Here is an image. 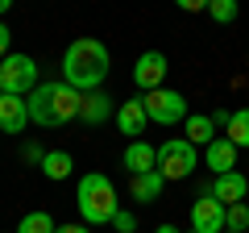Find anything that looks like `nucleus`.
Segmentation results:
<instances>
[{
    "instance_id": "8",
    "label": "nucleus",
    "mask_w": 249,
    "mask_h": 233,
    "mask_svg": "<svg viewBox=\"0 0 249 233\" xmlns=\"http://www.w3.org/2000/svg\"><path fill=\"white\" fill-rule=\"evenodd\" d=\"M162 79H166V54L162 50H145L142 58L133 63V83L150 96V92L162 88Z\"/></svg>"
},
{
    "instance_id": "15",
    "label": "nucleus",
    "mask_w": 249,
    "mask_h": 233,
    "mask_svg": "<svg viewBox=\"0 0 249 233\" xmlns=\"http://www.w3.org/2000/svg\"><path fill=\"white\" fill-rule=\"evenodd\" d=\"M162 188H166V179H162L158 171H145V175H133V183H129L133 200H142V204H154V200L162 196Z\"/></svg>"
},
{
    "instance_id": "9",
    "label": "nucleus",
    "mask_w": 249,
    "mask_h": 233,
    "mask_svg": "<svg viewBox=\"0 0 249 233\" xmlns=\"http://www.w3.org/2000/svg\"><path fill=\"white\" fill-rule=\"evenodd\" d=\"M245 192H249V179H245V175H237V171H229V175H216V179H212L208 196L220 200L224 208H232V204H245Z\"/></svg>"
},
{
    "instance_id": "13",
    "label": "nucleus",
    "mask_w": 249,
    "mask_h": 233,
    "mask_svg": "<svg viewBox=\"0 0 249 233\" xmlns=\"http://www.w3.org/2000/svg\"><path fill=\"white\" fill-rule=\"evenodd\" d=\"M183 137H187L191 146H204V150H208V146L216 142V125H212V116H199V113H191V116L183 121Z\"/></svg>"
},
{
    "instance_id": "20",
    "label": "nucleus",
    "mask_w": 249,
    "mask_h": 233,
    "mask_svg": "<svg viewBox=\"0 0 249 233\" xmlns=\"http://www.w3.org/2000/svg\"><path fill=\"white\" fill-rule=\"evenodd\" d=\"M224 229L229 233H249V204H232L224 216Z\"/></svg>"
},
{
    "instance_id": "10",
    "label": "nucleus",
    "mask_w": 249,
    "mask_h": 233,
    "mask_svg": "<svg viewBox=\"0 0 249 233\" xmlns=\"http://www.w3.org/2000/svg\"><path fill=\"white\" fill-rule=\"evenodd\" d=\"M124 171L129 175H145V171H158V146H150L145 137L124 146Z\"/></svg>"
},
{
    "instance_id": "19",
    "label": "nucleus",
    "mask_w": 249,
    "mask_h": 233,
    "mask_svg": "<svg viewBox=\"0 0 249 233\" xmlns=\"http://www.w3.org/2000/svg\"><path fill=\"white\" fill-rule=\"evenodd\" d=\"M17 233H58V225L50 221V213H25L17 225Z\"/></svg>"
},
{
    "instance_id": "12",
    "label": "nucleus",
    "mask_w": 249,
    "mask_h": 233,
    "mask_svg": "<svg viewBox=\"0 0 249 233\" xmlns=\"http://www.w3.org/2000/svg\"><path fill=\"white\" fill-rule=\"evenodd\" d=\"M25 125H29L25 96H4V92H0V129H4V134H21Z\"/></svg>"
},
{
    "instance_id": "17",
    "label": "nucleus",
    "mask_w": 249,
    "mask_h": 233,
    "mask_svg": "<svg viewBox=\"0 0 249 233\" xmlns=\"http://www.w3.org/2000/svg\"><path fill=\"white\" fill-rule=\"evenodd\" d=\"M108 113H112V104H108L104 92H88V96H83V108H79V121H88V125H100Z\"/></svg>"
},
{
    "instance_id": "26",
    "label": "nucleus",
    "mask_w": 249,
    "mask_h": 233,
    "mask_svg": "<svg viewBox=\"0 0 249 233\" xmlns=\"http://www.w3.org/2000/svg\"><path fill=\"white\" fill-rule=\"evenodd\" d=\"M25 158H29V162H42V158H46V154H42V150H37V146H25Z\"/></svg>"
},
{
    "instance_id": "23",
    "label": "nucleus",
    "mask_w": 249,
    "mask_h": 233,
    "mask_svg": "<svg viewBox=\"0 0 249 233\" xmlns=\"http://www.w3.org/2000/svg\"><path fill=\"white\" fill-rule=\"evenodd\" d=\"M208 116H212V125H224V129H229V121H232L229 108H216V113H208Z\"/></svg>"
},
{
    "instance_id": "1",
    "label": "nucleus",
    "mask_w": 249,
    "mask_h": 233,
    "mask_svg": "<svg viewBox=\"0 0 249 233\" xmlns=\"http://www.w3.org/2000/svg\"><path fill=\"white\" fill-rule=\"evenodd\" d=\"M108 67H112V54L96 38H79V42H71L67 54H62V79H67V88L83 92V96L88 92H100V83L108 79Z\"/></svg>"
},
{
    "instance_id": "11",
    "label": "nucleus",
    "mask_w": 249,
    "mask_h": 233,
    "mask_svg": "<svg viewBox=\"0 0 249 233\" xmlns=\"http://www.w3.org/2000/svg\"><path fill=\"white\" fill-rule=\"evenodd\" d=\"M145 125H150V116H145L142 96H137V100H124V104L116 108V129H121V134H129L133 142L145 134Z\"/></svg>"
},
{
    "instance_id": "6",
    "label": "nucleus",
    "mask_w": 249,
    "mask_h": 233,
    "mask_svg": "<svg viewBox=\"0 0 249 233\" xmlns=\"http://www.w3.org/2000/svg\"><path fill=\"white\" fill-rule=\"evenodd\" d=\"M142 104H145V116L150 121H158V125H178V121H187V96L183 92H166V88H158V92H150V96H142Z\"/></svg>"
},
{
    "instance_id": "2",
    "label": "nucleus",
    "mask_w": 249,
    "mask_h": 233,
    "mask_svg": "<svg viewBox=\"0 0 249 233\" xmlns=\"http://www.w3.org/2000/svg\"><path fill=\"white\" fill-rule=\"evenodd\" d=\"M25 104H29V121H34V125H42V129H62L67 121H75V116H79L83 92L67 88V83L42 79V83L25 96Z\"/></svg>"
},
{
    "instance_id": "16",
    "label": "nucleus",
    "mask_w": 249,
    "mask_h": 233,
    "mask_svg": "<svg viewBox=\"0 0 249 233\" xmlns=\"http://www.w3.org/2000/svg\"><path fill=\"white\" fill-rule=\"evenodd\" d=\"M71 171H75V158L67 150H46V158H42V175H46V179L58 183V179H67Z\"/></svg>"
},
{
    "instance_id": "5",
    "label": "nucleus",
    "mask_w": 249,
    "mask_h": 233,
    "mask_svg": "<svg viewBox=\"0 0 249 233\" xmlns=\"http://www.w3.org/2000/svg\"><path fill=\"white\" fill-rule=\"evenodd\" d=\"M37 88V63L29 54H9L0 63V92L4 96H29Z\"/></svg>"
},
{
    "instance_id": "4",
    "label": "nucleus",
    "mask_w": 249,
    "mask_h": 233,
    "mask_svg": "<svg viewBox=\"0 0 249 233\" xmlns=\"http://www.w3.org/2000/svg\"><path fill=\"white\" fill-rule=\"evenodd\" d=\"M196 150H199V146H191L187 137H170V142H162L158 146V175L166 183L170 179H187V175L199 167Z\"/></svg>"
},
{
    "instance_id": "14",
    "label": "nucleus",
    "mask_w": 249,
    "mask_h": 233,
    "mask_svg": "<svg viewBox=\"0 0 249 233\" xmlns=\"http://www.w3.org/2000/svg\"><path fill=\"white\" fill-rule=\"evenodd\" d=\"M208 167H212L216 175H229V171L237 167V146H232L229 137H216V142L208 146Z\"/></svg>"
},
{
    "instance_id": "28",
    "label": "nucleus",
    "mask_w": 249,
    "mask_h": 233,
    "mask_svg": "<svg viewBox=\"0 0 249 233\" xmlns=\"http://www.w3.org/2000/svg\"><path fill=\"white\" fill-rule=\"evenodd\" d=\"M0 13H9V0H0Z\"/></svg>"
},
{
    "instance_id": "30",
    "label": "nucleus",
    "mask_w": 249,
    "mask_h": 233,
    "mask_svg": "<svg viewBox=\"0 0 249 233\" xmlns=\"http://www.w3.org/2000/svg\"><path fill=\"white\" fill-rule=\"evenodd\" d=\"M224 233H229V229H224Z\"/></svg>"
},
{
    "instance_id": "24",
    "label": "nucleus",
    "mask_w": 249,
    "mask_h": 233,
    "mask_svg": "<svg viewBox=\"0 0 249 233\" xmlns=\"http://www.w3.org/2000/svg\"><path fill=\"white\" fill-rule=\"evenodd\" d=\"M9 25H0V63H4V58H9Z\"/></svg>"
},
{
    "instance_id": "7",
    "label": "nucleus",
    "mask_w": 249,
    "mask_h": 233,
    "mask_svg": "<svg viewBox=\"0 0 249 233\" xmlns=\"http://www.w3.org/2000/svg\"><path fill=\"white\" fill-rule=\"evenodd\" d=\"M224 216H229V208L212 200L204 188V196L191 204V233H224Z\"/></svg>"
},
{
    "instance_id": "22",
    "label": "nucleus",
    "mask_w": 249,
    "mask_h": 233,
    "mask_svg": "<svg viewBox=\"0 0 249 233\" xmlns=\"http://www.w3.org/2000/svg\"><path fill=\"white\" fill-rule=\"evenodd\" d=\"M133 225H137L133 213H116V216H112V229H116V233H133Z\"/></svg>"
},
{
    "instance_id": "21",
    "label": "nucleus",
    "mask_w": 249,
    "mask_h": 233,
    "mask_svg": "<svg viewBox=\"0 0 249 233\" xmlns=\"http://www.w3.org/2000/svg\"><path fill=\"white\" fill-rule=\"evenodd\" d=\"M208 17L220 21V25H229V21L237 17V0H208Z\"/></svg>"
},
{
    "instance_id": "25",
    "label": "nucleus",
    "mask_w": 249,
    "mask_h": 233,
    "mask_svg": "<svg viewBox=\"0 0 249 233\" xmlns=\"http://www.w3.org/2000/svg\"><path fill=\"white\" fill-rule=\"evenodd\" d=\"M58 233H91L88 225H58Z\"/></svg>"
},
{
    "instance_id": "29",
    "label": "nucleus",
    "mask_w": 249,
    "mask_h": 233,
    "mask_svg": "<svg viewBox=\"0 0 249 233\" xmlns=\"http://www.w3.org/2000/svg\"><path fill=\"white\" fill-rule=\"evenodd\" d=\"M245 204H249V192H245Z\"/></svg>"
},
{
    "instance_id": "3",
    "label": "nucleus",
    "mask_w": 249,
    "mask_h": 233,
    "mask_svg": "<svg viewBox=\"0 0 249 233\" xmlns=\"http://www.w3.org/2000/svg\"><path fill=\"white\" fill-rule=\"evenodd\" d=\"M75 204H79V216H83V225H112V216L121 213L112 179H108V175H100V171H88V175L79 179Z\"/></svg>"
},
{
    "instance_id": "27",
    "label": "nucleus",
    "mask_w": 249,
    "mask_h": 233,
    "mask_svg": "<svg viewBox=\"0 0 249 233\" xmlns=\"http://www.w3.org/2000/svg\"><path fill=\"white\" fill-rule=\"evenodd\" d=\"M154 233H178V229H175V225H158V229H154Z\"/></svg>"
},
{
    "instance_id": "18",
    "label": "nucleus",
    "mask_w": 249,
    "mask_h": 233,
    "mask_svg": "<svg viewBox=\"0 0 249 233\" xmlns=\"http://www.w3.org/2000/svg\"><path fill=\"white\" fill-rule=\"evenodd\" d=\"M224 137H229L237 150H249V108H237V113H232L229 134H224Z\"/></svg>"
}]
</instances>
